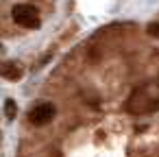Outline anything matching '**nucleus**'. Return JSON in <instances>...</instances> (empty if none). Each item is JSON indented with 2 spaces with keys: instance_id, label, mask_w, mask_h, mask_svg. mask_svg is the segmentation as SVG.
Wrapping results in <instances>:
<instances>
[{
  "instance_id": "nucleus-1",
  "label": "nucleus",
  "mask_w": 159,
  "mask_h": 157,
  "mask_svg": "<svg viewBox=\"0 0 159 157\" xmlns=\"http://www.w3.org/2000/svg\"><path fill=\"white\" fill-rule=\"evenodd\" d=\"M11 16H13V22L22 29H37L39 26V16H37V9L33 5H16Z\"/></svg>"
},
{
  "instance_id": "nucleus-2",
  "label": "nucleus",
  "mask_w": 159,
  "mask_h": 157,
  "mask_svg": "<svg viewBox=\"0 0 159 157\" xmlns=\"http://www.w3.org/2000/svg\"><path fill=\"white\" fill-rule=\"evenodd\" d=\"M52 118H55V105H52V103H39V105H35V107L29 111V120H31L33 124H37V127L50 122Z\"/></svg>"
},
{
  "instance_id": "nucleus-3",
  "label": "nucleus",
  "mask_w": 159,
  "mask_h": 157,
  "mask_svg": "<svg viewBox=\"0 0 159 157\" xmlns=\"http://www.w3.org/2000/svg\"><path fill=\"white\" fill-rule=\"evenodd\" d=\"M2 74H5V79H9V81H18V79H22V68H20L18 63H5Z\"/></svg>"
},
{
  "instance_id": "nucleus-4",
  "label": "nucleus",
  "mask_w": 159,
  "mask_h": 157,
  "mask_svg": "<svg viewBox=\"0 0 159 157\" xmlns=\"http://www.w3.org/2000/svg\"><path fill=\"white\" fill-rule=\"evenodd\" d=\"M16 113H18V105H16V100H5V116L9 118V120H13L16 118Z\"/></svg>"
},
{
  "instance_id": "nucleus-5",
  "label": "nucleus",
  "mask_w": 159,
  "mask_h": 157,
  "mask_svg": "<svg viewBox=\"0 0 159 157\" xmlns=\"http://www.w3.org/2000/svg\"><path fill=\"white\" fill-rule=\"evenodd\" d=\"M148 35H150V37H157V39H159V22H152V24L148 26Z\"/></svg>"
}]
</instances>
